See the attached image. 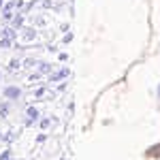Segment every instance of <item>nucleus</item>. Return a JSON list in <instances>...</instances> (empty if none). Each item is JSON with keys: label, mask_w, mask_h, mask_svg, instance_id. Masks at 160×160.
<instances>
[{"label": "nucleus", "mask_w": 160, "mask_h": 160, "mask_svg": "<svg viewBox=\"0 0 160 160\" xmlns=\"http://www.w3.org/2000/svg\"><path fill=\"white\" fill-rule=\"evenodd\" d=\"M158 94H160V86H158Z\"/></svg>", "instance_id": "11"}, {"label": "nucleus", "mask_w": 160, "mask_h": 160, "mask_svg": "<svg viewBox=\"0 0 160 160\" xmlns=\"http://www.w3.org/2000/svg\"><path fill=\"white\" fill-rule=\"evenodd\" d=\"M38 68H41V73H49V71H51V64H47V62H41V64H38Z\"/></svg>", "instance_id": "6"}, {"label": "nucleus", "mask_w": 160, "mask_h": 160, "mask_svg": "<svg viewBox=\"0 0 160 160\" xmlns=\"http://www.w3.org/2000/svg\"><path fill=\"white\" fill-rule=\"evenodd\" d=\"M0 115H9V105L0 102Z\"/></svg>", "instance_id": "8"}, {"label": "nucleus", "mask_w": 160, "mask_h": 160, "mask_svg": "<svg viewBox=\"0 0 160 160\" xmlns=\"http://www.w3.org/2000/svg\"><path fill=\"white\" fill-rule=\"evenodd\" d=\"M68 73H71V71H68V68H62V71H58V73H53L49 77V81H58V79H66V77H68Z\"/></svg>", "instance_id": "2"}, {"label": "nucleus", "mask_w": 160, "mask_h": 160, "mask_svg": "<svg viewBox=\"0 0 160 160\" xmlns=\"http://www.w3.org/2000/svg\"><path fill=\"white\" fill-rule=\"evenodd\" d=\"M47 126H49V120H47V118H45V120H41V128H47Z\"/></svg>", "instance_id": "10"}, {"label": "nucleus", "mask_w": 160, "mask_h": 160, "mask_svg": "<svg viewBox=\"0 0 160 160\" xmlns=\"http://www.w3.org/2000/svg\"><path fill=\"white\" fill-rule=\"evenodd\" d=\"M34 118H38L37 107H28V120H34Z\"/></svg>", "instance_id": "4"}, {"label": "nucleus", "mask_w": 160, "mask_h": 160, "mask_svg": "<svg viewBox=\"0 0 160 160\" xmlns=\"http://www.w3.org/2000/svg\"><path fill=\"white\" fill-rule=\"evenodd\" d=\"M22 24H24V15H17L13 19V28H22Z\"/></svg>", "instance_id": "5"}, {"label": "nucleus", "mask_w": 160, "mask_h": 160, "mask_svg": "<svg viewBox=\"0 0 160 160\" xmlns=\"http://www.w3.org/2000/svg\"><path fill=\"white\" fill-rule=\"evenodd\" d=\"M0 7H2V0H0Z\"/></svg>", "instance_id": "12"}, {"label": "nucleus", "mask_w": 160, "mask_h": 160, "mask_svg": "<svg viewBox=\"0 0 160 160\" xmlns=\"http://www.w3.org/2000/svg\"><path fill=\"white\" fill-rule=\"evenodd\" d=\"M34 37H37V30L34 28H26L24 30V41H34Z\"/></svg>", "instance_id": "3"}, {"label": "nucleus", "mask_w": 160, "mask_h": 160, "mask_svg": "<svg viewBox=\"0 0 160 160\" xmlns=\"http://www.w3.org/2000/svg\"><path fill=\"white\" fill-rule=\"evenodd\" d=\"M17 68H19V62H17V60L9 62V71H17Z\"/></svg>", "instance_id": "9"}, {"label": "nucleus", "mask_w": 160, "mask_h": 160, "mask_svg": "<svg viewBox=\"0 0 160 160\" xmlns=\"http://www.w3.org/2000/svg\"><path fill=\"white\" fill-rule=\"evenodd\" d=\"M11 43H13V38H2V41H0V47H11Z\"/></svg>", "instance_id": "7"}, {"label": "nucleus", "mask_w": 160, "mask_h": 160, "mask_svg": "<svg viewBox=\"0 0 160 160\" xmlns=\"http://www.w3.org/2000/svg\"><path fill=\"white\" fill-rule=\"evenodd\" d=\"M0 79H2V77H0Z\"/></svg>", "instance_id": "13"}, {"label": "nucleus", "mask_w": 160, "mask_h": 160, "mask_svg": "<svg viewBox=\"0 0 160 160\" xmlns=\"http://www.w3.org/2000/svg\"><path fill=\"white\" fill-rule=\"evenodd\" d=\"M4 96L11 98V100H17L19 96H22V90H19L17 86H9V88H4Z\"/></svg>", "instance_id": "1"}]
</instances>
